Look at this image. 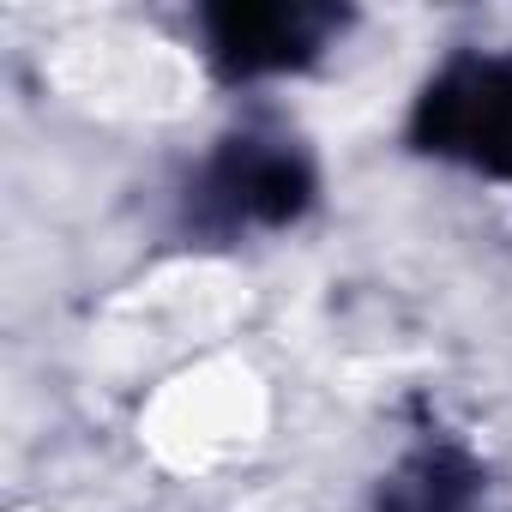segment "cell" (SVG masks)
Listing matches in <instances>:
<instances>
[{
    "mask_svg": "<svg viewBox=\"0 0 512 512\" xmlns=\"http://www.w3.org/2000/svg\"><path fill=\"white\" fill-rule=\"evenodd\" d=\"M422 127H428L434 151L470 157L476 169H494V175H512V61L452 67L422 103Z\"/></svg>",
    "mask_w": 512,
    "mask_h": 512,
    "instance_id": "1",
    "label": "cell"
},
{
    "mask_svg": "<svg viewBox=\"0 0 512 512\" xmlns=\"http://www.w3.org/2000/svg\"><path fill=\"white\" fill-rule=\"evenodd\" d=\"M308 193H314L308 163L290 145H260V139H241L205 175V205L223 223H290L308 205Z\"/></svg>",
    "mask_w": 512,
    "mask_h": 512,
    "instance_id": "2",
    "label": "cell"
},
{
    "mask_svg": "<svg viewBox=\"0 0 512 512\" xmlns=\"http://www.w3.org/2000/svg\"><path fill=\"white\" fill-rule=\"evenodd\" d=\"M332 31V13H302V7H229L211 13V55L229 73H278L296 67L320 49Z\"/></svg>",
    "mask_w": 512,
    "mask_h": 512,
    "instance_id": "3",
    "label": "cell"
},
{
    "mask_svg": "<svg viewBox=\"0 0 512 512\" xmlns=\"http://www.w3.org/2000/svg\"><path fill=\"white\" fill-rule=\"evenodd\" d=\"M482 476L458 452H416L386 482V512H482Z\"/></svg>",
    "mask_w": 512,
    "mask_h": 512,
    "instance_id": "4",
    "label": "cell"
}]
</instances>
